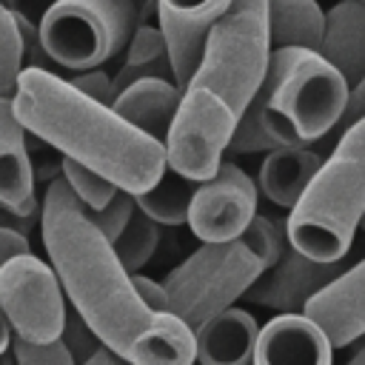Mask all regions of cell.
<instances>
[{
  "label": "cell",
  "mask_w": 365,
  "mask_h": 365,
  "mask_svg": "<svg viewBox=\"0 0 365 365\" xmlns=\"http://www.w3.org/2000/svg\"><path fill=\"white\" fill-rule=\"evenodd\" d=\"M40 234L66 302L100 345L128 365H194V334L174 314L143 305L131 274L63 177L48 180L40 202Z\"/></svg>",
  "instance_id": "1"
},
{
  "label": "cell",
  "mask_w": 365,
  "mask_h": 365,
  "mask_svg": "<svg viewBox=\"0 0 365 365\" xmlns=\"http://www.w3.org/2000/svg\"><path fill=\"white\" fill-rule=\"evenodd\" d=\"M11 106L26 134L63 160L91 168L117 191L145 194L165 171L160 143L128 125L111 106L83 97L54 71L23 68Z\"/></svg>",
  "instance_id": "2"
},
{
  "label": "cell",
  "mask_w": 365,
  "mask_h": 365,
  "mask_svg": "<svg viewBox=\"0 0 365 365\" xmlns=\"http://www.w3.org/2000/svg\"><path fill=\"white\" fill-rule=\"evenodd\" d=\"M365 214V120L336 137L299 202L288 211V245L317 262L348 257Z\"/></svg>",
  "instance_id": "3"
},
{
  "label": "cell",
  "mask_w": 365,
  "mask_h": 365,
  "mask_svg": "<svg viewBox=\"0 0 365 365\" xmlns=\"http://www.w3.org/2000/svg\"><path fill=\"white\" fill-rule=\"evenodd\" d=\"M345 97L348 83L319 51L274 48L251 106L279 148H308L336 128Z\"/></svg>",
  "instance_id": "4"
},
{
  "label": "cell",
  "mask_w": 365,
  "mask_h": 365,
  "mask_svg": "<svg viewBox=\"0 0 365 365\" xmlns=\"http://www.w3.org/2000/svg\"><path fill=\"white\" fill-rule=\"evenodd\" d=\"M268 63V0H231L225 14L208 31L200 66L188 86L217 94L240 120L259 94Z\"/></svg>",
  "instance_id": "5"
},
{
  "label": "cell",
  "mask_w": 365,
  "mask_h": 365,
  "mask_svg": "<svg viewBox=\"0 0 365 365\" xmlns=\"http://www.w3.org/2000/svg\"><path fill=\"white\" fill-rule=\"evenodd\" d=\"M262 274V262L240 242H202L163 279L168 294V314H174L191 334L231 308L254 279Z\"/></svg>",
  "instance_id": "6"
},
{
  "label": "cell",
  "mask_w": 365,
  "mask_h": 365,
  "mask_svg": "<svg viewBox=\"0 0 365 365\" xmlns=\"http://www.w3.org/2000/svg\"><path fill=\"white\" fill-rule=\"evenodd\" d=\"M134 29V0H60L40 23V46L48 63L80 74L123 51Z\"/></svg>",
  "instance_id": "7"
},
{
  "label": "cell",
  "mask_w": 365,
  "mask_h": 365,
  "mask_svg": "<svg viewBox=\"0 0 365 365\" xmlns=\"http://www.w3.org/2000/svg\"><path fill=\"white\" fill-rule=\"evenodd\" d=\"M0 317L14 339L48 345L63 336L68 305L51 265L20 254L0 268Z\"/></svg>",
  "instance_id": "8"
},
{
  "label": "cell",
  "mask_w": 365,
  "mask_h": 365,
  "mask_svg": "<svg viewBox=\"0 0 365 365\" xmlns=\"http://www.w3.org/2000/svg\"><path fill=\"white\" fill-rule=\"evenodd\" d=\"M234 128L237 114L217 94L188 86L163 143L165 168L191 182L211 180L228 151Z\"/></svg>",
  "instance_id": "9"
},
{
  "label": "cell",
  "mask_w": 365,
  "mask_h": 365,
  "mask_svg": "<svg viewBox=\"0 0 365 365\" xmlns=\"http://www.w3.org/2000/svg\"><path fill=\"white\" fill-rule=\"evenodd\" d=\"M257 182L231 160H222L217 174L197 185L185 225L202 242H234L257 217Z\"/></svg>",
  "instance_id": "10"
},
{
  "label": "cell",
  "mask_w": 365,
  "mask_h": 365,
  "mask_svg": "<svg viewBox=\"0 0 365 365\" xmlns=\"http://www.w3.org/2000/svg\"><path fill=\"white\" fill-rule=\"evenodd\" d=\"M345 268H348L345 259L317 262L285 245L279 259L271 268H265L245 291V299L262 308H274L277 314H302L305 305L322 288H328Z\"/></svg>",
  "instance_id": "11"
},
{
  "label": "cell",
  "mask_w": 365,
  "mask_h": 365,
  "mask_svg": "<svg viewBox=\"0 0 365 365\" xmlns=\"http://www.w3.org/2000/svg\"><path fill=\"white\" fill-rule=\"evenodd\" d=\"M228 6L231 0H157V29L165 40L174 86L180 91L191 83L205 37Z\"/></svg>",
  "instance_id": "12"
},
{
  "label": "cell",
  "mask_w": 365,
  "mask_h": 365,
  "mask_svg": "<svg viewBox=\"0 0 365 365\" xmlns=\"http://www.w3.org/2000/svg\"><path fill=\"white\" fill-rule=\"evenodd\" d=\"M251 365H334V345L305 314H277L257 331Z\"/></svg>",
  "instance_id": "13"
},
{
  "label": "cell",
  "mask_w": 365,
  "mask_h": 365,
  "mask_svg": "<svg viewBox=\"0 0 365 365\" xmlns=\"http://www.w3.org/2000/svg\"><path fill=\"white\" fill-rule=\"evenodd\" d=\"M302 314L325 331L334 351L362 339L365 336V257L348 265L328 288H322L305 305Z\"/></svg>",
  "instance_id": "14"
},
{
  "label": "cell",
  "mask_w": 365,
  "mask_h": 365,
  "mask_svg": "<svg viewBox=\"0 0 365 365\" xmlns=\"http://www.w3.org/2000/svg\"><path fill=\"white\" fill-rule=\"evenodd\" d=\"M26 137L11 100H0V205L20 220H37L40 202Z\"/></svg>",
  "instance_id": "15"
},
{
  "label": "cell",
  "mask_w": 365,
  "mask_h": 365,
  "mask_svg": "<svg viewBox=\"0 0 365 365\" xmlns=\"http://www.w3.org/2000/svg\"><path fill=\"white\" fill-rule=\"evenodd\" d=\"M257 319L245 308H225L194 331L200 365H251L257 342Z\"/></svg>",
  "instance_id": "16"
},
{
  "label": "cell",
  "mask_w": 365,
  "mask_h": 365,
  "mask_svg": "<svg viewBox=\"0 0 365 365\" xmlns=\"http://www.w3.org/2000/svg\"><path fill=\"white\" fill-rule=\"evenodd\" d=\"M319 54L342 74V80L356 86L365 77V6L356 0H339L325 11V31Z\"/></svg>",
  "instance_id": "17"
},
{
  "label": "cell",
  "mask_w": 365,
  "mask_h": 365,
  "mask_svg": "<svg viewBox=\"0 0 365 365\" xmlns=\"http://www.w3.org/2000/svg\"><path fill=\"white\" fill-rule=\"evenodd\" d=\"M182 91L168 80H140L120 91L111 103L114 114H120L128 125L151 137L154 143H165L174 114L180 108Z\"/></svg>",
  "instance_id": "18"
},
{
  "label": "cell",
  "mask_w": 365,
  "mask_h": 365,
  "mask_svg": "<svg viewBox=\"0 0 365 365\" xmlns=\"http://www.w3.org/2000/svg\"><path fill=\"white\" fill-rule=\"evenodd\" d=\"M319 163L322 157L314 148H277L265 154L259 165L257 191H262V197H268L274 205L291 211L299 202L308 182L314 180Z\"/></svg>",
  "instance_id": "19"
},
{
  "label": "cell",
  "mask_w": 365,
  "mask_h": 365,
  "mask_svg": "<svg viewBox=\"0 0 365 365\" xmlns=\"http://www.w3.org/2000/svg\"><path fill=\"white\" fill-rule=\"evenodd\" d=\"M325 11L317 0H268V40L274 48L319 51Z\"/></svg>",
  "instance_id": "20"
},
{
  "label": "cell",
  "mask_w": 365,
  "mask_h": 365,
  "mask_svg": "<svg viewBox=\"0 0 365 365\" xmlns=\"http://www.w3.org/2000/svg\"><path fill=\"white\" fill-rule=\"evenodd\" d=\"M140 80H168V83H174L168 51H165V40H163L157 26H145V23H140L134 29V34L128 40L125 60H123L120 71L111 77L114 97L120 91H125L128 86L140 83Z\"/></svg>",
  "instance_id": "21"
},
{
  "label": "cell",
  "mask_w": 365,
  "mask_h": 365,
  "mask_svg": "<svg viewBox=\"0 0 365 365\" xmlns=\"http://www.w3.org/2000/svg\"><path fill=\"white\" fill-rule=\"evenodd\" d=\"M197 185L200 182H191L165 168L154 188L134 197V205L157 225H182L188 220V205H191Z\"/></svg>",
  "instance_id": "22"
},
{
  "label": "cell",
  "mask_w": 365,
  "mask_h": 365,
  "mask_svg": "<svg viewBox=\"0 0 365 365\" xmlns=\"http://www.w3.org/2000/svg\"><path fill=\"white\" fill-rule=\"evenodd\" d=\"M157 245H160V225L151 222V220H148L143 211H137V208H134L128 225L123 228V234L111 242V248H114L120 265L125 268V274H137V271L154 257Z\"/></svg>",
  "instance_id": "23"
},
{
  "label": "cell",
  "mask_w": 365,
  "mask_h": 365,
  "mask_svg": "<svg viewBox=\"0 0 365 365\" xmlns=\"http://www.w3.org/2000/svg\"><path fill=\"white\" fill-rule=\"evenodd\" d=\"M23 40L14 14L0 0V100H11L23 74Z\"/></svg>",
  "instance_id": "24"
},
{
  "label": "cell",
  "mask_w": 365,
  "mask_h": 365,
  "mask_svg": "<svg viewBox=\"0 0 365 365\" xmlns=\"http://www.w3.org/2000/svg\"><path fill=\"white\" fill-rule=\"evenodd\" d=\"M60 177L66 180L68 191L83 202V208H86L88 214L103 211V208L114 200V194H117V188H114L108 180H103V177L94 174L91 168L77 165V163H71V160H63V163H60Z\"/></svg>",
  "instance_id": "25"
},
{
  "label": "cell",
  "mask_w": 365,
  "mask_h": 365,
  "mask_svg": "<svg viewBox=\"0 0 365 365\" xmlns=\"http://www.w3.org/2000/svg\"><path fill=\"white\" fill-rule=\"evenodd\" d=\"M240 242L262 262V271H265V268H271V265L279 259V254H282L285 245H288L285 222H277V220H271V217H265V214H257V217L248 222V228L242 231Z\"/></svg>",
  "instance_id": "26"
},
{
  "label": "cell",
  "mask_w": 365,
  "mask_h": 365,
  "mask_svg": "<svg viewBox=\"0 0 365 365\" xmlns=\"http://www.w3.org/2000/svg\"><path fill=\"white\" fill-rule=\"evenodd\" d=\"M9 351L14 356V365H77L63 339L48 342V345H31L23 339H9Z\"/></svg>",
  "instance_id": "27"
},
{
  "label": "cell",
  "mask_w": 365,
  "mask_h": 365,
  "mask_svg": "<svg viewBox=\"0 0 365 365\" xmlns=\"http://www.w3.org/2000/svg\"><path fill=\"white\" fill-rule=\"evenodd\" d=\"M134 197L131 194H125V191H117L114 194V200L103 208V211H94V214H88V220L94 222V228L108 240V242H114L120 234H123V228L128 225V220H131V214H134Z\"/></svg>",
  "instance_id": "28"
},
{
  "label": "cell",
  "mask_w": 365,
  "mask_h": 365,
  "mask_svg": "<svg viewBox=\"0 0 365 365\" xmlns=\"http://www.w3.org/2000/svg\"><path fill=\"white\" fill-rule=\"evenodd\" d=\"M60 339H63V345L68 348V354L74 356V362H80V365L100 348L97 336L83 325V319H80L77 314H74V317H71V314L66 317V328H63V336H60Z\"/></svg>",
  "instance_id": "29"
},
{
  "label": "cell",
  "mask_w": 365,
  "mask_h": 365,
  "mask_svg": "<svg viewBox=\"0 0 365 365\" xmlns=\"http://www.w3.org/2000/svg\"><path fill=\"white\" fill-rule=\"evenodd\" d=\"M68 86L77 88L83 97H88V100H94V103H103V106H111V103H114L111 77L106 74V68H88V71H80V74L68 77Z\"/></svg>",
  "instance_id": "30"
},
{
  "label": "cell",
  "mask_w": 365,
  "mask_h": 365,
  "mask_svg": "<svg viewBox=\"0 0 365 365\" xmlns=\"http://www.w3.org/2000/svg\"><path fill=\"white\" fill-rule=\"evenodd\" d=\"M362 120H365V77H362L356 86H351V88H348L342 117H339V123H336V128H334L331 134L342 137L348 128H354V125H356V123H362Z\"/></svg>",
  "instance_id": "31"
},
{
  "label": "cell",
  "mask_w": 365,
  "mask_h": 365,
  "mask_svg": "<svg viewBox=\"0 0 365 365\" xmlns=\"http://www.w3.org/2000/svg\"><path fill=\"white\" fill-rule=\"evenodd\" d=\"M131 285L137 291V297L143 299L145 308L157 311V314H168V294L163 288V282L151 279V277H143V274H131Z\"/></svg>",
  "instance_id": "32"
},
{
  "label": "cell",
  "mask_w": 365,
  "mask_h": 365,
  "mask_svg": "<svg viewBox=\"0 0 365 365\" xmlns=\"http://www.w3.org/2000/svg\"><path fill=\"white\" fill-rule=\"evenodd\" d=\"M57 3H60V0H6L3 6H6L17 20H23V23H29V26H37V29H40L43 17H46Z\"/></svg>",
  "instance_id": "33"
},
{
  "label": "cell",
  "mask_w": 365,
  "mask_h": 365,
  "mask_svg": "<svg viewBox=\"0 0 365 365\" xmlns=\"http://www.w3.org/2000/svg\"><path fill=\"white\" fill-rule=\"evenodd\" d=\"M20 254H31V245H29V237L26 234H17V231H9V228H0V268L20 257Z\"/></svg>",
  "instance_id": "34"
},
{
  "label": "cell",
  "mask_w": 365,
  "mask_h": 365,
  "mask_svg": "<svg viewBox=\"0 0 365 365\" xmlns=\"http://www.w3.org/2000/svg\"><path fill=\"white\" fill-rule=\"evenodd\" d=\"M83 365H128V362H125V359H120V356H117L114 351H108L106 345H100V348H97V351L83 362Z\"/></svg>",
  "instance_id": "35"
},
{
  "label": "cell",
  "mask_w": 365,
  "mask_h": 365,
  "mask_svg": "<svg viewBox=\"0 0 365 365\" xmlns=\"http://www.w3.org/2000/svg\"><path fill=\"white\" fill-rule=\"evenodd\" d=\"M9 339H11V334H9V328H6V322H3V317H0V354L9 351Z\"/></svg>",
  "instance_id": "36"
},
{
  "label": "cell",
  "mask_w": 365,
  "mask_h": 365,
  "mask_svg": "<svg viewBox=\"0 0 365 365\" xmlns=\"http://www.w3.org/2000/svg\"><path fill=\"white\" fill-rule=\"evenodd\" d=\"M345 365H365V342L359 345V351H356V354H354V356H351Z\"/></svg>",
  "instance_id": "37"
},
{
  "label": "cell",
  "mask_w": 365,
  "mask_h": 365,
  "mask_svg": "<svg viewBox=\"0 0 365 365\" xmlns=\"http://www.w3.org/2000/svg\"><path fill=\"white\" fill-rule=\"evenodd\" d=\"M0 365H14V356H11V351H3V354H0Z\"/></svg>",
  "instance_id": "38"
},
{
  "label": "cell",
  "mask_w": 365,
  "mask_h": 365,
  "mask_svg": "<svg viewBox=\"0 0 365 365\" xmlns=\"http://www.w3.org/2000/svg\"><path fill=\"white\" fill-rule=\"evenodd\" d=\"M359 228H362V231H365V214H362V220H359Z\"/></svg>",
  "instance_id": "39"
},
{
  "label": "cell",
  "mask_w": 365,
  "mask_h": 365,
  "mask_svg": "<svg viewBox=\"0 0 365 365\" xmlns=\"http://www.w3.org/2000/svg\"><path fill=\"white\" fill-rule=\"evenodd\" d=\"M356 3H362V6H365V0H356Z\"/></svg>",
  "instance_id": "40"
}]
</instances>
